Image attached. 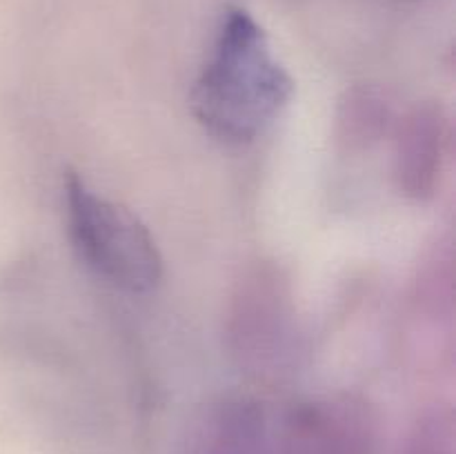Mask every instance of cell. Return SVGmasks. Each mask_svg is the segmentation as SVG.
<instances>
[{"label":"cell","instance_id":"obj_1","mask_svg":"<svg viewBox=\"0 0 456 454\" xmlns=\"http://www.w3.org/2000/svg\"><path fill=\"white\" fill-rule=\"evenodd\" d=\"M292 93V76L265 29L243 7H227L190 93L200 127L227 145H248L274 125Z\"/></svg>","mask_w":456,"mask_h":454},{"label":"cell","instance_id":"obj_2","mask_svg":"<svg viewBox=\"0 0 456 454\" xmlns=\"http://www.w3.org/2000/svg\"><path fill=\"white\" fill-rule=\"evenodd\" d=\"M67 231L80 261L111 288L150 294L163 280V254L145 223L125 205L96 194L83 176L62 181Z\"/></svg>","mask_w":456,"mask_h":454},{"label":"cell","instance_id":"obj_3","mask_svg":"<svg viewBox=\"0 0 456 454\" xmlns=\"http://www.w3.org/2000/svg\"><path fill=\"white\" fill-rule=\"evenodd\" d=\"M227 347L254 378H285L297 372L303 334L288 276L270 261L245 270L227 310Z\"/></svg>","mask_w":456,"mask_h":454},{"label":"cell","instance_id":"obj_4","mask_svg":"<svg viewBox=\"0 0 456 454\" xmlns=\"http://www.w3.org/2000/svg\"><path fill=\"white\" fill-rule=\"evenodd\" d=\"M283 432L292 454H370L374 417L354 396H321L294 405Z\"/></svg>","mask_w":456,"mask_h":454},{"label":"cell","instance_id":"obj_5","mask_svg":"<svg viewBox=\"0 0 456 454\" xmlns=\"http://www.w3.org/2000/svg\"><path fill=\"white\" fill-rule=\"evenodd\" d=\"M450 147V118L436 101L410 107L395 123V182L414 203L436 196Z\"/></svg>","mask_w":456,"mask_h":454},{"label":"cell","instance_id":"obj_6","mask_svg":"<svg viewBox=\"0 0 456 454\" xmlns=\"http://www.w3.org/2000/svg\"><path fill=\"white\" fill-rule=\"evenodd\" d=\"M395 123L390 96L374 85H356L338 101L337 145L346 151H365L395 129Z\"/></svg>","mask_w":456,"mask_h":454},{"label":"cell","instance_id":"obj_7","mask_svg":"<svg viewBox=\"0 0 456 454\" xmlns=\"http://www.w3.org/2000/svg\"><path fill=\"white\" fill-rule=\"evenodd\" d=\"M403 3H421V0H403Z\"/></svg>","mask_w":456,"mask_h":454}]
</instances>
